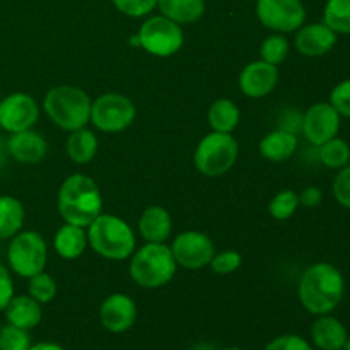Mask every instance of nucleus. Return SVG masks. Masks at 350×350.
Segmentation results:
<instances>
[{
    "mask_svg": "<svg viewBox=\"0 0 350 350\" xmlns=\"http://www.w3.org/2000/svg\"><path fill=\"white\" fill-rule=\"evenodd\" d=\"M345 293V279L332 263H314L303 272L297 287L299 301L311 314H330L340 304Z\"/></svg>",
    "mask_w": 350,
    "mask_h": 350,
    "instance_id": "f257e3e1",
    "label": "nucleus"
},
{
    "mask_svg": "<svg viewBox=\"0 0 350 350\" xmlns=\"http://www.w3.org/2000/svg\"><path fill=\"white\" fill-rule=\"evenodd\" d=\"M103 197L98 185L85 174H70L58 190V212L67 224L89 228L101 214Z\"/></svg>",
    "mask_w": 350,
    "mask_h": 350,
    "instance_id": "f03ea898",
    "label": "nucleus"
},
{
    "mask_svg": "<svg viewBox=\"0 0 350 350\" xmlns=\"http://www.w3.org/2000/svg\"><path fill=\"white\" fill-rule=\"evenodd\" d=\"M88 243L106 260H126L135 250L133 229L123 219L111 214H99L88 228Z\"/></svg>",
    "mask_w": 350,
    "mask_h": 350,
    "instance_id": "7ed1b4c3",
    "label": "nucleus"
},
{
    "mask_svg": "<svg viewBox=\"0 0 350 350\" xmlns=\"http://www.w3.org/2000/svg\"><path fill=\"white\" fill-rule=\"evenodd\" d=\"M91 98L75 85H57L50 89L43 99L48 118L62 130L74 132L91 120Z\"/></svg>",
    "mask_w": 350,
    "mask_h": 350,
    "instance_id": "20e7f679",
    "label": "nucleus"
},
{
    "mask_svg": "<svg viewBox=\"0 0 350 350\" xmlns=\"http://www.w3.org/2000/svg\"><path fill=\"white\" fill-rule=\"evenodd\" d=\"M176 267L171 246L164 243H147L133 253L130 260V277L140 287L159 289L171 282Z\"/></svg>",
    "mask_w": 350,
    "mask_h": 350,
    "instance_id": "39448f33",
    "label": "nucleus"
},
{
    "mask_svg": "<svg viewBox=\"0 0 350 350\" xmlns=\"http://www.w3.org/2000/svg\"><path fill=\"white\" fill-rule=\"evenodd\" d=\"M239 146L231 133L214 132L205 135L195 149V167L204 176L215 178L228 173L238 161Z\"/></svg>",
    "mask_w": 350,
    "mask_h": 350,
    "instance_id": "423d86ee",
    "label": "nucleus"
},
{
    "mask_svg": "<svg viewBox=\"0 0 350 350\" xmlns=\"http://www.w3.org/2000/svg\"><path fill=\"white\" fill-rule=\"evenodd\" d=\"M48 248L43 236L34 231H19L9 243L7 260L10 270L24 279L43 272L46 265Z\"/></svg>",
    "mask_w": 350,
    "mask_h": 350,
    "instance_id": "0eeeda50",
    "label": "nucleus"
},
{
    "mask_svg": "<svg viewBox=\"0 0 350 350\" xmlns=\"http://www.w3.org/2000/svg\"><path fill=\"white\" fill-rule=\"evenodd\" d=\"M137 43L154 57L167 58L178 53L183 46V29L180 24L164 16L149 17L137 33Z\"/></svg>",
    "mask_w": 350,
    "mask_h": 350,
    "instance_id": "6e6552de",
    "label": "nucleus"
},
{
    "mask_svg": "<svg viewBox=\"0 0 350 350\" xmlns=\"http://www.w3.org/2000/svg\"><path fill=\"white\" fill-rule=\"evenodd\" d=\"M135 115L132 99L118 92H106L92 103L89 122L105 133H118L132 125Z\"/></svg>",
    "mask_w": 350,
    "mask_h": 350,
    "instance_id": "1a4fd4ad",
    "label": "nucleus"
},
{
    "mask_svg": "<svg viewBox=\"0 0 350 350\" xmlns=\"http://www.w3.org/2000/svg\"><path fill=\"white\" fill-rule=\"evenodd\" d=\"M256 16L275 33H294L306 21V9L301 0H256Z\"/></svg>",
    "mask_w": 350,
    "mask_h": 350,
    "instance_id": "9d476101",
    "label": "nucleus"
},
{
    "mask_svg": "<svg viewBox=\"0 0 350 350\" xmlns=\"http://www.w3.org/2000/svg\"><path fill=\"white\" fill-rule=\"evenodd\" d=\"M171 252L178 265L188 270H198L212 262L215 255V246L204 232L185 231L174 238Z\"/></svg>",
    "mask_w": 350,
    "mask_h": 350,
    "instance_id": "9b49d317",
    "label": "nucleus"
},
{
    "mask_svg": "<svg viewBox=\"0 0 350 350\" xmlns=\"http://www.w3.org/2000/svg\"><path fill=\"white\" fill-rule=\"evenodd\" d=\"M40 120V106L26 92H12L0 101V126L16 133L29 130Z\"/></svg>",
    "mask_w": 350,
    "mask_h": 350,
    "instance_id": "f8f14e48",
    "label": "nucleus"
},
{
    "mask_svg": "<svg viewBox=\"0 0 350 350\" xmlns=\"http://www.w3.org/2000/svg\"><path fill=\"white\" fill-rule=\"evenodd\" d=\"M340 118L342 116L330 103H317L303 115L301 132L311 146L320 147L327 140L337 137L340 130Z\"/></svg>",
    "mask_w": 350,
    "mask_h": 350,
    "instance_id": "ddd939ff",
    "label": "nucleus"
},
{
    "mask_svg": "<svg viewBox=\"0 0 350 350\" xmlns=\"http://www.w3.org/2000/svg\"><path fill=\"white\" fill-rule=\"evenodd\" d=\"M101 325L111 334H125L135 325L137 304L130 296L122 293L111 294L99 308Z\"/></svg>",
    "mask_w": 350,
    "mask_h": 350,
    "instance_id": "4468645a",
    "label": "nucleus"
},
{
    "mask_svg": "<svg viewBox=\"0 0 350 350\" xmlns=\"http://www.w3.org/2000/svg\"><path fill=\"white\" fill-rule=\"evenodd\" d=\"M279 82V68L263 60L250 62L239 74V89L245 96L260 99L269 96Z\"/></svg>",
    "mask_w": 350,
    "mask_h": 350,
    "instance_id": "2eb2a0df",
    "label": "nucleus"
},
{
    "mask_svg": "<svg viewBox=\"0 0 350 350\" xmlns=\"http://www.w3.org/2000/svg\"><path fill=\"white\" fill-rule=\"evenodd\" d=\"M294 44H296V50L304 57H323L337 44V33L332 31L325 23H313L306 26L303 24L297 29Z\"/></svg>",
    "mask_w": 350,
    "mask_h": 350,
    "instance_id": "dca6fc26",
    "label": "nucleus"
},
{
    "mask_svg": "<svg viewBox=\"0 0 350 350\" xmlns=\"http://www.w3.org/2000/svg\"><path fill=\"white\" fill-rule=\"evenodd\" d=\"M7 152L14 161L21 164H38L48 152V144L41 133L33 129L10 133L7 140Z\"/></svg>",
    "mask_w": 350,
    "mask_h": 350,
    "instance_id": "f3484780",
    "label": "nucleus"
},
{
    "mask_svg": "<svg viewBox=\"0 0 350 350\" xmlns=\"http://www.w3.org/2000/svg\"><path fill=\"white\" fill-rule=\"evenodd\" d=\"M347 337L345 325L332 314H321L311 327V340L320 350H342Z\"/></svg>",
    "mask_w": 350,
    "mask_h": 350,
    "instance_id": "a211bd4d",
    "label": "nucleus"
},
{
    "mask_svg": "<svg viewBox=\"0 0 350 350\" xmlns=\"http://www.w3.org/2000/svg\"><path fill=\"white\" fill-rule=\"evenodd\" d=\"M173 219L170 212L159 205L146 208L139 219V231L147 243H164L171 236Z\"/></svg>",
    "mask_w": 350,
    "mask_h": 350,
    "instance_id": "6ab92c4d",
    "label": "nucleus"
},
{
    "mask_svg": "<svg viewBox=\"0 0 350 350\" xmlns=\"http://www.w3.org/2000/svg\"><path fill=\"white\" fill-rule=\"evenodd\" d=\"M3 311H5L7 323L27 332L38 327L43 317L41 304L31 296H14Z\"/></svg>",
    "mask_w": 350,
    "mask_h": 350,
    "instance_id": "aec40b11",
    "label": "nucleus"
},
{
    "mask_svg": "<svg viewBox=\"0 0 350 350\" xmlns=\"http://www.w3.org/2000/svg\"><path fill=\"white\" fill-rule=\"evenodd\" d=\"M297 149V137L286 130H273L260 140V154L270 163H284Z\"/></svg>",
    "mask_w": 350,
    "mask_h": 350,
    "instance_id": "412c9836",
    "label": "nucleus"
},
{
    "mask_svg": "<svg viewBox=\"0 0 350 350\" xmlns=\"http://www.w3.org/2000/svg\"><path fill=\"white\" fill-rule=\"evenodd\" d=\"M88 245V232L84 231V228L67 224V222L58 229L53 239L55 252L65 260L79 258L85 252Z\"/></svg>",
    "mask_w": 350,
    "mask_h": 350,
    "instance_id": "4be33fe9",
    "label": "nucleus"
},
{
    "mask_svg": "<svg viewBox=\"0 0 350 350\" xmlns=\"http://www.w3.org/2000/svg\"><path fill=\"white\" fill-rule=\"evenodd\" d=\"M161 16L176 24L197 23L205 12V0H157Z\"/></svg>",
    "mask_w": 350,
    "mask_h": 350,
    "instance_id": "5701e85b",
    "label": "nucleus"
},
{
    "mask_svg": "<svg viewBox=\"0 0 350 350\" xmlns=\"http://www.w3.org/2000/svg\"><path fill=\"white\" fill-rule=\"evenodd\" d=\"M65 149L75 164H89L98 152V137L92 133V130L82 126L70 132Z\"/></svg>",
    "mask_w": 350,
    "mask_h": 350,
    "instance_id": "b1692460",
    "label": "nucleus"
},
{
    "mask_svg": "<svg viewBox=\"0 0 350 350\" xmlns=\"http://www.w3.org/2000/svg\"><path fill=\"white\" fill-rule=\"evenodd\" d=\"M23 204L16 197L2 195L0 197V239H10L23 229L24 226Z\"/></svg>",
    "mask_w": 350,
    "mask_h": 350,
    "instance_id": "393cba45",
    "label": "nucleus"
},
{
    "mask_svg": "<svg viewBox=\"0 0 350 350\" xmlns=\"http://www.w3.org/2000/svg\"><path fill=\"white\" fill-rule=\"evenodd\" d=\"M239 108L231 99H217L208 109V125L214 132L231 133L239 123Z\"/></svg>",
    "mask_w": 350,
    "mask_h": 350,
    "instance_id": "a878e982",
    "label": "nucleus"
},
{
    "mask_svg": "<svg viewBox=\"0 0 350 350\" xmlns=\"http://www.w3.org/2000/svg\"><path fill=\"white\" fill-rule=\"evenodd\" d=\"M323 23L337 34H350V0H327Z\"/></svg>",
    "mask_w": 350,
    "mask_h": 350,
    "instance_id": "bb28decb",
    "label": "nucleus"
},
{
    "mask_svg": "<svg viewBox=\"0 0 350 350\" xmlns=\"http://www.w3.org/2000/svg\"><path fill=\"white\" fill-rule=\"evenodd\" d=\"M320 161L330 170H342L350 161V147L345 140L334 137L318 147Z\"/></svg>",
    "mask_w": 350,
    "mask_h": 350,
    "instance_id": "cd10ccee",
    "label": "nucleus"
},
{
    "mask_svg": "<svg viewBox=\"0 0 350 350\" xmlns=\"http://www.w3.org/2000/svg\"><path fill=\"white\" fill-rule=\"evenodd\" d=\"M289 55V41L284 34H270L260 46V57L270 65H280Z\"/></svg>",
    "mask_w": 350,
    "mask_h": 350,
    "instance_id": "c85d7f7f",
    "label": "nucleus"
},
{
    "mask_svg": "<svg viewBox=\"0 0 350 350\" xmlns=\"http://www.w3.org/2000/svg\"><path fill=\"white\" fill-rule=\"evenodd\" d=\"M299 195L293 190H282L270 200L269 212L277 221H287L296 214L299 207Z\"/></svg>",
    "mask_w": 350,
    "mask_h": 350,
    "instance_id": "c756f323",
    "label": "nucleus"
},
{
    "mask_svg": "<svg viewBox=\"0 0 350 350\" xmlns=\"http://www.w3.org/2000/svg\"><path fill=\"white\" fill-rule=\"evenodd\" d=\"M29 296L36 299L40 304H46L57 296V284L53 277L48 273L40 272L29 279Z\"/></svg>",
    "mask_w": 350,
    "mask_h": 350,
    "instance_id": "7c9ffc66",
    "label": "nucleus"
},
{
    "mask_svg": "<svg viewBox=\"0 0 350 350\" xmlns=\"http://www.w3.org/2000/svg\"><path fill=\"white\" fill-rule=\"evenodd\" d=\"M31 335L27 330L7 323L0 328V350H29Z\"/></svg>",
    "mask_w": 350,
    "mask_h": 350,
    "instance_id": "2f4dec72",
    "label": "nucleus"
},
{
    "mask_svg": "<svg viewBox=\"0 0 350 350\" xmlns=\"http://www.w3.org/2000/svg\"><path fill=\"white\" fill-rule=\"evenodd\" d=\"M243 258L239 255V252H234V250H228V252H222L214 255L212 262L208 263L211 269L214 270L219 275H228V273L236 272V270L241 267Z\"/></svg>",
    "mask_w": 350,
    "mask_h": 350,
    "instance_id": "473e14b6",
    "label": "nucleus"
},
{
    "mask_svg": "<svg viewBox=\"0 0 350 350\" xmlns=\"http://www.w3.org/2000/svg\"><path fill=\"white\" fill-rule=\"evenodd\" d=\"M116 9L130 17H144L157 7V0H111Z\"/></svg>",
    "mask_w": 350,
    "mask_h": 350,
    "instance_id": "72a5a7b5",
    "label": "nucleus"
},
{
    "mask_svg": "<svg viewBox=\"0 0 350 350\" xmlns=\"http://www.w3.org/2000/svg\"><path fill=\"white\" fill-rule=\"evenodd\" d=\"M330 105L337 109L338 115L350 118V79L335 85L330 94Z\"/></svg>",
    "mask_w": 350,
    "mask_h": 350,
    "instance_id": "f704fd0d",
    "label": "nucleus"
},
{
    "mask_svg": "<svg viewBox=\"0 0 350 350\" xmlns=\"http://www.w3.org/2000/svg\"><path fill=\"white\" fill-rule=\"evenodd\" d=\"M334 197L342 207L350 208V166L338 170V174L334 180Z\"/></svg>",
    "mask_w": 350,
    "mask_h": 350,
    "instance_id": "c9c22d12",
    "label": "nucleus"
},
{
    "mask_svg": "<svg viewBox=\"0 0 350 350\" xmlns=\"http://www.w3.org/2000/svg\"><path fill=\"white\" fill-rule=\"evenodd\" d=\"M263 350H313L310 342L304 340L299 335H280L267 344Z\"/></svg>",
    "mask_w": 350,
    "mask_h": 350,
    "instance_id": "e433bc0d",
    "label": "nucleus"
},
{
    "mask_svg": "<svg viewBox=\"0 0 350 350\" xmlns=\"http://www.w3.org/2000/svg\"><path fill=\"white\" fill-rule=\"evenodd\" d=\"M14 297V282L12 277H10L9 269L0 263V311H3L7 308V304L10 303V299Z\"/></svg>",
    "mask_w": 350,
    "mask_h": 350,
    "instance_id": "4c0bfd02",
    "label": "nucleus"
},
{
    "mask_svg": "<svg viewBox=\"0 0 350 350\" xmlns=\"http://www.w3.org/2000/svg\"><path fill=\"white\" fill-rule=\"evenodd\" d=\"M301 129H303V115H301L299 111L284 113L282 122H280V130H286V132L294 133V135H296Z\"/></svg>",
    "mask_w": 350,
    "mask_h": 350,
    "instance_id": "58836bf2",
    "label": "nucleus"
},
{
    "mask_svg": "<svg viewBox=\"0 0 350 350\" xmlns=\"http://www.w3.org/2000/svg\"><path fill=\"white\" fill-rule=\"evenodd\" d=\"M321 200H323V191L317 187L304 188L299 195V204L304 205V207H308V208L318 207V205L321 204Z\"/></svg>",
    "mask_w": 350,
    "mask_h": 350,
    "instance_id": "ea45409f",
    "label": "nucleus"
},
{
    "mask_svg": "<svg viewBox=\"0 0 350 350\" xmlns=\"http://www.w3.org/2000/svg\"><path fill=\"white\" fill-rule=\"evenodd\" d=\"M29 350H64L58 344H51V342H40L36 345H31Z\"/></svg>",
    "mask_w": 350,
    "mask_h": 350,
    "instance_id": "a19ab883",
    "label": "nucleus"
},
{
    "mask_svg": "<svg viewBox=\"0 0 350 350\" xmlns=\"http://www.w3.org/2000/svg\"><path fill=\"white\" fill-rule=\"evenodd\" d=\"M191 350H215V349L212 347L211 344H198V345H195Z\"/></svg>",
    "mask_w": 350,
    "mask_h": 350,
    "instance_id": "79ce46f5",
    "label": "nucleus"
},
{
    "mask_svg": "<svg viewBox=\"0 0 350 350\" xmlns=\"http://www.w3.org/2000/svg\"><path fill=\"white\" fill-rule=\"evenodd\" d=\"M342 350H350V337H347V340H345L344 349H342Z\"/></svg>",
    "mask_w": 350,
    "mask_h": 350,
    "instance_id": "37998d69",
    "label": "nucleus"
},
{
    "mask_svg": "<svg viewBox=\"0 0 350 350\" xmlns=\"http://www.w3.org/2000/svg\"><path fill=\"white\" fill-rule=\"evenodd\" d=\"M222 350H245V349H241V347H226V349H222Z\"/></svg>",
    "mask_w": 350,
    "mask_h": 350,
    "instance_id": "c03bdc74",
    "label": "nucleus"
}]
</instances>
